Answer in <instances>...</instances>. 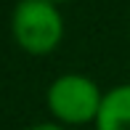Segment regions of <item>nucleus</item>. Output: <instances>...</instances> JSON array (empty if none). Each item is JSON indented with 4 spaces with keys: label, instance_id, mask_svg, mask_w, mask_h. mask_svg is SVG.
I'll use <instances>...</instances> for the list:
<instances>
[{
    "label": "nucleus",
    "instance_id": "f257e3e1",
    "mask_svg": "<svg viewBox=\"0 0 130 130\" xmlns=\"http://www.w3.org/2000/svg\"><path fill=\"white\" fill-rule=\"evenodd\" d=\"M101 104H104V93L98 82L77 72L56 77L45 90V106H48L53 122L64 127L96 125Z\"/></svg>",
    "mask_w": 130,
    "mask_h": 130
},
{
    "label": "nucleus",
    "instance_id": "f03ea898",
    "mask_svg": "<svg viewBox=\"0 0 130 130\" xmlns=\"http://www.w3.org/2000/svg\"><path fill=\"white\" fill-rule=\"evenodd\" d=\"M13 43L29 56H48L64 40L61 8L51 0H19L11 11Z\"/></svg>",
    "mask_w": 130,
    "mask_h": 130
},
{
    "label": "nucleus",
    "instance_id": "7ed1b4c3",
    "mask_svg": "<svg viewBox=\"0 0 130 130\" xmlns=\"http://www.w3.org/2000/svg\"><path fill=\"white\" fill-rule=\"evenodd\" d=\"M96 130H130V85H117L104 93Z\"/></svg>",
    "mask_w": 130,
    "mask_h": 130
},
{
    "label": "nucleus",
    "instance_id": "20e7f679",
    "mask_svg": "<svg viewBox=\"0 0 130 130\" xmlns=\"http://www.w3.org/2000/svg\"><path fill=\"white\" fill-rule=\"evenodd\" d=\"M24 130H69V127L58 125V122H37V125H29Z\"/></svg>",
    "mask_w": 130,
    "mask_h": 130
},
{
    "label": "nucleus",
    "instance_id": "39448f33",
    "mask_svg": "<svg viewBox=\"0 0 130 130\" xmlns=\"http://www.w3.org/2000/svg\"><path fill=\"white\" fill-rule=\"evenodd\" d=\"M53 5H58V8H61V5H67V3H72V0H51Z\"/></svg>",
    "mask_w": 130,
    "mask_h": 130
}]
</instances>
